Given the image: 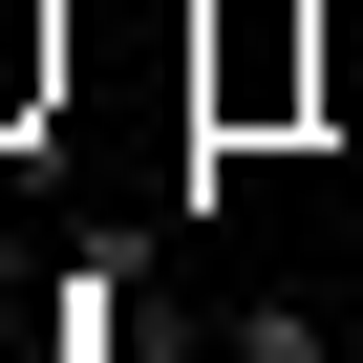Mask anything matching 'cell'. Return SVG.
Wrapping results in <instances>:
<instances>
[{"label":"cell","mask_w":363,"mask_h":363,"mask_svg":"<svg viewBox=\"0 0 363 363\" xmlns=\"http://www.w3.org/2000/svg\"><path fill=\"white\" fill-rule=\"evenodd\" d=\"M65 86V0H0V107H43Z\"/></svg>","instance_id":"cell-1"},{"label":"cell","mask_w":363,"mask_h":363,"mask_svg":"<svg viewBox=\"0 0 363 363\" xmlns=\"http://www.w3.org/2000/svg\"><path fill=\"white\" fill-rule=\"evenodd\" d=\"M235 363H342V320H320V299H257V320H235Z\"/></svg>","instance_id":"cell-2"}]
</instances>
